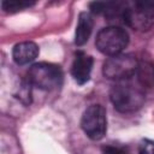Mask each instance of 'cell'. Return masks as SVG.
I'll return each instance as SVG.
<instances>
[{"instance_id": "obj_1", "label": "cell", "mask_w": 154, "mask_h": 154, "mask_svg": "<svg viewBox=\"0 0 154 154\" xmlns=\"http://www.w3.org/2000/svg\"><path fill=\"white\" fill-rule=\"evenodd\" d=\"M109 97L114 108L123 113H130L140 109L146 99L141 87L124 81H120L111 89Z\"/></svg>"}, {"instance_id": "obj_2", "label": "cell", "mask_w": 154, "mask_h": 154, "mask_svg": "<svg viewBox=\"0 0 154 154\" xmlns=\"http://www.w3.org/2000/svg\"><path fill=\"white\" fill-rule=\"evenodd\" d=\"M28 81L40 89L52 90L61 84L63 71L52 63H36L28 71Z\"/></svg>"}, {"instance_id": "obj_3", "label": "cell", "mask_w": 154, "mask_h": 154, "mask_svg": "<svg viewBox=\"0 0 154 154\" xmlns=\"http://www.w3.org/2000/svg\"><path fill=\"white\" fill-rule=\"evenodd\" d=\"M129 43L128 32L119 26H106L101 29L96 36V48L109 57L120 54Z\"/></svg>"}, {"instance_id": "obj_4", "label": "cell", "mask_w": 154, "mask_h": 154, "mask_svg": "<svg viewBox=\"0 0 154 154\" xmlns=\"http://www.w3.org/2000/svg\"><path fill=\"white\" fill-rule=\"evenodd\" d=\"M124 22L132 29L146 31L154 26V1H136L125 7Z\"/></svg>"}, {"instance_id": "obj_5", "label": "cell", "mask_w": 154, "mask_h": 154, "mask_svg": "<svg viewBox=\"0 0 154 154\" xmlns=\"http://www.w3.org/2000/svg\"><path fill=\"white\" fill-rule=\"evenodd\" d=\"M138 63L132 54H117L103 63V76L108 79L125 81L137 72Z\"/></svg>"}, {"instance_id": "obj_6", "label": "cell", "mask_w": 154, "mask_h": 154, "mask_svg": "<svg viewBox=\"0 0 154 154\" xmlns=\"http://www.w3.org/2000/svg\"><path fill=\"white\" fill-rule=\"evenodd\" d=\"M81 126L84 131V134L94 140H101L107 129V119H106V111L101 105H91L89 106L81 120Z\"/></svg>"}, {"instance_id": "obj_7", "label": "cell", "mask_w": 154, "mask_h": 154, "mask_svg": "<svg viewBox=\"0 0 154 154\" xmlns=\"http://www.w3.org/2000/svg\"><path fill=\"white\" fill-rule=\"evenodd\" d=\"M91 67H93V58L83 52H77L71 67V73L73 79L78 84L87 83L90 78Z\"/></svg>"}, {"instance_id": "obj_8", "label": "cell", "mask_w": 154, "mask_h": 154, "mask_svg": "<svg viewBox=\"0 0 154 154\" xmlns=\"http://www.w3.org/2000/svg\"><path fill=\"white\" fill-rule=\"evenodd\" d=\"M13 60L19 65H25L32 61L38 55V47L36 43L31 41H25L17 43L13 47Z\"/></svg>"}, {"instance_id": "obj_9", "label": "cell", "mask_w": 154, "mask_h": 154, "mask_svg": "<svg viewBox=\"0 0 154 154\" xmlns=\"http://www.w3.org/2000/svg\"><path fill=\"white\" fill-rule=\"evenodd\" d=\"M93 30V19L89 13L83 12L78 17V23L76 26V34H75V43L77 46L84 45L91 34Z\"/></svg>"}, {"instance_id": "obj_10", "label": "cell", "mask_w": 154, "mask_h": 154, "mask_svg": "<svg viewBox=\"0 0 154 154\" xmlns=\"http://www.w3.org/2000/svg\"><path fill=\"white\" fill-rule=\"evenodd\" d=\"M138 83L143 87H154V65L150 63L138 64L137 69Z\"/></svg>"}, {"instance_id": "obj_11", "label": "cell", "mask_w": 154, "mask_h": 154, "mask_svg": "<svg viewBox=\"0 0 154 154\" xmlns=\"http://www.w3.org/2000/svg\"><path fill=\"white\" fill-rule=\"evenodd\" d=\"M32 4L34 2H30L26 0H6V1H2L1 6L6 12H16V11H20L26 7H30Z\"/></svg>"}, {"instance_id": "obj_12", "label": "cell", "mask_w": 154, "mask_h": 154, "mask_svg": "<svg viewBox=\"0 0 154 154\" xmlns=\"http://www.w3.org/2000/svg\"><path fill=\"white\" fill-rule=\"evenodd\" d=\"M138 154H154V141L143 140L138 147Z\"/></svg>"}, {"instance_id": "obj_13", "label": "cell", "mask_w": 154, "mask_h": 154, "mask_svg": "<svg viewBox=\"0 0 154 154\" xmlns=\"http://www.w3.org/2000/svg\"><path fill=\"white\" fill-rule=\"evenodd\" d=\"M102 154H128V150H125L122 147L106 146L102 148Z\"/></svg>"}]
</instances>
